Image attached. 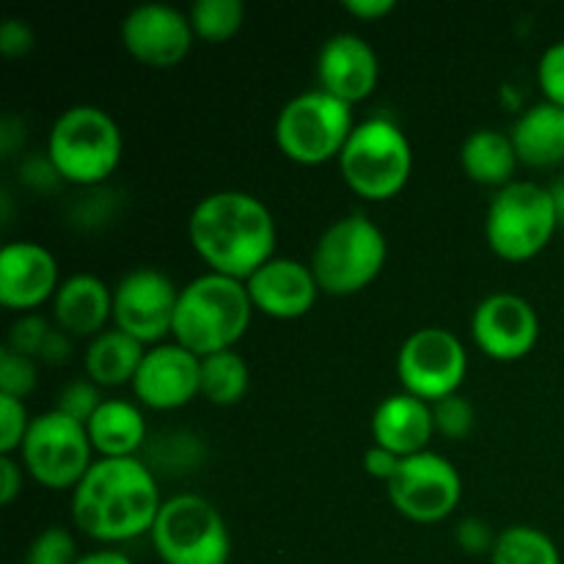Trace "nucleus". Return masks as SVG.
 Here are the masks:
<instances>
[{"label":"nucleus","mask_w":564,"mask_h":564,"mask_svg":"<svg viewBox=\"0 0 564 564\" xmlns=\"http://www.w3.org/2000/svg\"><path fill=\"white\" fill-rule=\"evenodd\" d=\"M75 538L64 527H50L28 549V564H75Z\"/></svg>","instance_id":"31"},{"label":"nucleus","mask_w":564,"mask_h":564,"mask_svg":"<svg viewBox=\"0 0 564 564\" xmlns=\"http://www.w3.org/2000/svg\"><path fill=\"white\" fill-rule=\"evenodd\" d=\"M352 130V105L314 88L297 94L281 108L273 132L286 158L301 165H319L339 160Z\"/></svg>","instance_id":"9"},{"label":"nucleus","mask_w":564,"mask_h":564,"mask_svg":"<svg viewBox=\"0 0 564 564\" xmlns=\"http://www.w3.org/2000/svg\"><path fill=\"white\" fill-rule=\"evenodd\" d=\"M251 314L253 303L246 281L209 270L180 286L171 336L193 356L207 358L213 352L235 350L251 325Z\"/></svg>","instance_id":"3"},{"label":"nucleus","mask_w":564,"mask_h":564,"mask_svg":"<svg viewBox=\"0 0 564 564\" xmlns=\"http://www.w3.org/2000/svg\"><path fill=\"white\" fill-rule=\"evenodd\" d=\"M468 372V352L457 334L446 328H419L402 341L397 352V375L402 391L424 402H438L457 394Z\"/></svg>","instance_id":"11"},{"label":"nucleus","mask_w":564,"mask_h":564,"mask_svg":"<svg viewBox=\"0 0 564 564\" xmlns=\"http://www.w3.org/2000/svg\"><path fill=\"white\" fill-rule=\"evenodd\" d=\"M518 160L532 169L564 165V108L554 102H538L518 116L510 130Z\"/></svg>","instance_id":"22"},{"label":"nucleus","mask_w":564,"mask_h":564,"mask_svg":"<svg viewBox=\"0 0 564 564\" xmlns=\"http://www.w3.org/2000/svg\"><path fill=\"white\" fill-rule=\"evenodd\" d=\"M121 130L108 110L97 105H72L50 127L47 160L61 180L99 185L121 160Z\"/></svg>","instance_id":"4"},{"label":"nucleus","mask_w":564,"mask_h":564,"mask_svg":"<svg viewBox=\"0 0 564 564\" xmlns=\"http://www.w3.org/2000/svg\"><path fill=\"white\" fill-rule=\"evenodd\" d=\"M251 372L237 350L213 352L202 358V397L213 405H237L246 397Z\"/></svg>","instance_id":"26"},{"label":"nucleus","mask_w":564,"mask_h":564,"mask_svg":"<svg viewBox=\"0 0 564 564\" xmlns=\"http://www.w3.org/2000/svg\"><path fill=\"white\" fill-rule=\"evenodd\" d=\"M187 17L198 39L229 42L246 22V6L242 0H196Z\"/></svg>","instance_id":"28"},{"label":"nucleus","mask_w":564,"mask_h":564,"mask_svg":"<svg viewBox=\"0 0 564 564\" xmlns=\"http://www.w3.org/2000/svg\"><path fill=\"white\" fill-rule=\"evenodd\" d=\"M55 325L69 336H99L113 319V290L94 273H75L61 281L53 297Z\"/></svg>","instance_id":"21"},{"label":"nucleus","mask_w":564,"mask_h":564,"mask_svg":"<svg viewBox=\"0 0 564 564\" xmlns=\"http://www.w3.org/2000/svg\"><path fill=\"white\" fill-rule=\"evenodd\" d=\"M455 538L466 554H490L496 545L494 532H490V527L482 518H466V521L457 523Z\"/></svg>","instance_id":"37"},{"label":"nucleus","mask_w":564,"mask_h":564,"mask_svg":"<svg viewBox=\"0 0 564 564\" xmlns=\"http://www.w3.org/2000/svg\"><path fill=\"white\" fill-rule=\"evenodd\" d=\"M69 356H72L69 334H66V330H61L58 325H55L53 334H50L47 341H44V347H42V352H39L36 361L50 364V367H58V364L69 361Z\"/></svg>","instance_id":"40"},{"label":"nucleus","mask_w":564,"mask_h":564,"mask_svg":"<svg viewBox=\"0 0 564 564\" xmlns=\"http://www.w3.org/2000/svg\"><path fill=\"white\" fill-rule=\"evenodd\" d=\"M20 455L25 471L50 490H75L94 466L86 424L55 408L33 419Z\"/></svg>","instance_id":"10"},{"label":"nucleus","mask_w":564,"mask_h":564,"mask_svg":"<svg viewBox=\"0 0 564 564\" xmlns=\"http://www.w3.org/2000/svg\"><path fill=\"white\" fill-rule=\"evenodd\" d=\"M394 6V0H345V11L358 20H380V17L391 14Z\"/></svg>","instance_id":"41"},{"label":"nucleus","mask_w":564,"mask_h":564,"mask_svg":"<svg viewBox=\"0 0 564 564\" xmlns=\"http://www.w3.org/2000/svg\"><path fill=\"white\" fill-rule=\"evenodd\" d=\"M538 83L545 102L562 105L564 108V39L545 47L538 64Z\"/></svg>","instance_id":"35"},{"label":"nucleus","mask_w":564,"mask_h":564,"mask_svg":"<svg viewBox=\"0 0 564 564\" xmlns=\"http://www.w3.org/2000/svg\"><path fill=\"white\" fill-rule=\"evenodd\" d=\"M163 501L141 457H99L72 490V521L97 543H127L152 534Z\"/></svg>","instance_id":"1"},{"label":"nucleus","mask_w":564,"mask_h":564,"mask_svg":"<svg viewBox=\"0 0 564 564\" xmlns=\"http://www.w3.org/2000/svg\"><path fill=\"white\" fill-rule=\"evenodd\" d=\"M317 80L330 97L347 105L361 102L380 80L378 53L358 33H336L319 47Z\"/></svg>","instance_id":"17"},{"label":"nucleus","mask_w":564,"mask_h":564,"mask_svg":"<svg viewBox=\"0 0 564 564\" xmlns=\"http://www.w3.org/2000/svg\"><path fill=\"white\" fill-rule=\"evenodd\" d=\"M402 457L394 455V452L383 449V446L372 444L367 449V455H364V468H367L369 477L380 479V482H389L391 477L397 474V468H400Z\"/></svg>","instance_id":"38"},{"label":"nucleus","mask_w":564,"mask_h":564,"mask_svg":"<svg viewBox=\"0 0 564 564\" xmlns=\"http://www.w3.org/2000/svg\"><path fill=\"white\" fill-rule=\"evenodd\" d=\"M58 262L44 246L17 240L0 251V303L14 312L42 306L58 292Z\"/></svg>","instance_id":"18"},{"label":"nucleus","mask_w":564,"mask_h":564,"mask_svg":"<svg viewBox=\"0 0 564 564\" xmlns=\"http://www.w3.org/2000/svg\"><path fill=\"white\" fill-rule=\"evenodd\" d=\"M518 152L516 143H512L510 132L494 130V127H485V130H474L471 135L463 141L460 147V165L468 176H471L477 185L485 187H507L510 182H516L518 169Z\"/></svg>","instance_id":"23"},{"label":"nucleus","mask_w":564,"mask_h":564,"mask_svg":"<svg viewBox=\"0 0 564 564\" xmlns=\"http://www.w3.org/2000/svg\"><path fill=\"white\" fill-rule=\"evenodd\" d=\"M253 312H262L273 319H297L312 312L319 295V284L312 268L301 259L273 257L257 273L246 279Z\"/></svg>","instance_id":"19"},{"label":"nucleus","mask_w":564,"mask_h":564,"mask_svg":"<svg viewBox=\"0 0 564 564\" xmlns=\"http://www.w3.org/2000/svg\"><path fill=\"white\" fill-rule=\"evenodd\" d=\"M33 44H36V33L25 20H17V17L3 20V25H0V53L6 58H22V55L31 53Z\"/></svg>","instance_id":"36"},{"label":"nucleus","mask_w":564,"mask_h":564,"mask_svg":"<svg viewBox=\"0 0 564 564\" xmlns=\"http://www.w3.org/2000/svg\"><path fill=\"white\" fill-rule=\"evenodd\" d=\"M36 358L22 356V352L11 350V347H3L0 350V394L25 402V397H31L36 391Z\"/></svg>","instance_id":"29"},{"label":"nucleus","mask_w":564,"mask_h":564,"mask_svg":"<svg viewBox=\"0 0 564 564\" xmlns=\"http://www.w3.org/2000/svg\"><path fill=\"white\" fill-rule=\"evenodd\" d=\"M22 490V466L11 455H0V505L9 507Z\"/></svg>","instance_id":"39"},{"label":"nucleus","mask_w":564,"mask_h":564,"mask_svg":"<svg viewBox=\"0 0 564 564\" xmlns=\"http://www.w3.org/2000/svg\"><path fill=\"white\" fill-rule=\"evenodd\" d=\"M176 301L180 290L163 270H132L113 286V328L141 345H163L174 330Z\"/></svg>","instance_id":"13"},{"label":"nucleus","mask_w":564,"mask_h":564,"mask_svg":"<svg viewBox=\"0 0 564 564\" xmlns=\"http://www.w3.org/2000/svg\"><path fill=\"white\" fill-rule=\"evenodd\" d=\"M435 435L433 405L419 397L400 391L391 394L375 408L372 413V438L383 449L400 457L427 452L430 438Z\"/></svg>","instance_id":"20"},{"label":"nucleus","mask_w":564,"mask_h":564,"mask_svg":"<svg viewBox=\"0 0 564 564\" xmlns=\"http://www.w3.org/2000/svg\"><path fill=\"white\" fill-rule=\"evenodd\" d=\"M474 422H477V411H474V405L460 394V391L433 402L435 433L444 435V438L449 441L468 438L474 430Z\"/></svg>","instance_id":"30"},{"label":"nucleus","mask_w":564,"mask_h":564,"mask_svg":"<svg viewBox=\"0 0 564 564\" xmlns=\"http://www.w3.org/2000/svg\"><path fill=\"white\" fill-rule=\"evenodd\" d=\"M413 169L411 141L391 119L361 121L339 154V171L352 193L386 202L405 187Z\"/></svg>","instance_id":"6"},{"label":"nucleus","mask_w":564,"mask_h":564,"mask_svg":"<svg viewBox=\"0 0 564 564\" xmlns=\"http://www.w3.org/2000/svg\"><path fill=\"white\" fill-rule=\"evenodd\" d=\"M132 391L152 411H176L202 394V358L176 341L149 347Z\"/></svg>","instance_id":"16"},{"label":"nucleus","mask_w":564,"mask_h":564,"mask_svg":"<svg viewBox=\"0 0 564 564\" xmlns=\"http://www.w3.org/2000/svg\"><path fill=\"white\" fill-rule=\"evenodd\" d=\"M75 564H135L121 551H91V554H83Z\"/></svg>","instance_id":"42"},{"label":"nucleus","mask_w":564,"mask_h":564,"mask_svg":"<svg viewBox=\"0 0 564 564\" xmlns=\"http://www.w3.org/2000/svg\"><path fill=\"white\" fill-rule=\"evenodd\" d=\"M389 259V242L380 226L361 213L334 220L319 235L312 253L314 279L319 292L347 297L367 290Z\"/></svg>","instance_id":"5"},{"label":"nucleus","mask_w":564,"mask_h":564,"mask_svg":"<svg viewBox=\"0 0 564 564\" xmlns=\"http://www.w3.org/2000/svg\"><path fill=\"white\" fill-rule=\"evenodd\" d=\"M490 564H562L560 549L534 527H510L496 534Z\"/></svg>","instance_id":"27"},{"label":"nucleus","mask_w":564,"mask_h":564,"mask_svg":"<svg viewBox=\"0 0 564 564\" xmlns=\"http://www.w3.org/2000/svg\"><path fill=\"white\" fill-rule=\"evenodd\" d=\"M102 394H99V386L94 380H72L61 389L58 402H55V411L66 413L75 422L88 424L94 413L102 405Z\"/></svg>","instance_id":"32"},{"label":"nucleus","mask_w":564,"mask_h":564,"mask_svg":"<svg viewBox=\"0 0 564 564\" xmlns=\"http://www.w3.org/2000/svg\"><path fill=\"white\" fill-rule=\"evenodd\" d=\"M31 422L33 419H28L25 402L0 394V455L22 449Z\"/></svg>","instance_id":"34"},{"label":"nucleus","mask_w":564,"mask_h":564,"mask_svg":"<svg viewBox=\"0 0 564 564\" xmlns=\"http://www.w3.org/2000/svg\"><path fill=\"white\" fill-rule=\"evenodd\" d=\"M560 224L551 187L516 180L496 191L485 218V237L496 257L507 262H527L549 246Z\"/></svg>","instance_id":"7"},{"label":"nucleus","mask_w":564,"mask_h":564,"mask_svg":"<svg viewBox=\"0 0 564 564\" xmlns=\"http://www.w3.org/2000/svg\"><path fill=\"white\" fill-rule=\"evenodd\" d=\"M86 430L102 457H135L147 444V419L127 400H105Z\"/></svg>","instance_id":"24"},{"label":"nucleus","mask_w":564,"mask_h":564,"mask_svg":"<svg viewBox=\"0 0 564 564\" xmlns=\"http://www.w3.org/2000/svg\"><path fill=\"white\" fill-rule=\"evenodd\" d=\"M397 512L416 523H438L457 510L463 496L460 471L435 452L402 457L394 477L386 482Z\"/></svg>","instance_id":"12"},{"label":"nucleus","mask_w":564,"mask_h":564,"mask_svg":"<svg viewBox=\"0 0 564 564\" xmlns=\"http://www.w3.org/2000/svg\"><path fill=\"white\" fill-rule=\"evenodd\" d=\"M191 246L213 273L246 281L275 257V220L262 198L242 191L204 196L187 218Z\"/></svg>","instance_id":"2"},{"label":"nucleus","mask_w":564,"mask_h":564,"mask_svg":"<svg viewBox=\"0 0 564 564\" xmlns=\"http://www.w3.org/2000/svg\"><path fill=\"white\" fill-rule=\"evenodd\" d=\"M191 17L169 3H141L121 20V44L141 64L154 69L176 66L193 47Z\"/></svg>","instance_id":"15"},{"label":"nucleus","mask_w":564,"mask_h":564,"mask_svg":"<svg viewBox=\"0 0 564 564\" xmlns=\"http://www.w3.org/2000/svg\"><path fill=\"white\" fill-rule=\"evenodd\" d=\"M471 336L494 361H521L538 345L540 317L527 297L496 292L474 308Z\"/></svg>","instance_id":"14"},{"label":"nucleus","mask_w":564,"mask_h":564,"mask_svg":"<svg viewBox=\"0 0 564 564\" xmlns=\"http://www.w3.org/2000/svg\"><path fill=\"white\" fill-rule=\"evenodd\" d=\"M53 328L55 325H50V319L42 317V314H22V317L11 325L6 347L22 352V356L39 358V352H42L44 341L53 334Z\"/></svg>","instance_id":"33"},{"label":"nucleus","mask_w":564,"mask_h":564,"mask_svg":"<svg viewBox=\"0 0 564 564\" xmlns=\"http://www.w3.org/2000/svg\"><path fill=\"white\" fill-rule=\"evenodd\" d=\"M143 356H147V345L127 336L124 330L110 328L88 341V350L83 361H86L88 380H94L99 389L102 386L110 389V386L132 383Z\"/></svg>","instance_id":"25"},{"label":"nucleus","mask_w":564,"mask_h":564,"mask_svg":"<svg viewBox=\"0 0 564 564\" xmlns=\"http://www.w3.org/2000/svg\"><path fill=\"white\" fill-rule=\"evenodd\" d=\"M551 196H554L556 209H560V220L564 224V171H562L560 180H556L554 185H551Z\"/></svg>","instance_id":"43"},{"label":"nucleus","mask_w":564,"mask_h":564,"mask_svg":"<svg viewBox=\"0 0 564 564\" xmlns=\"http://www.w3.org/2000/svg\"><path fill=\"white\" fill-rule=\"evenodd\" d=\"M149 538L163 564H229L231 556L226 521L198 494L165 499Z\"/></svg>","instance_id":"8"}]
</instances>
